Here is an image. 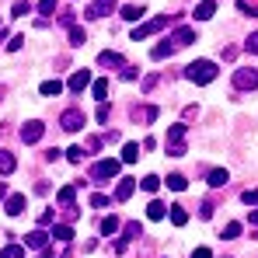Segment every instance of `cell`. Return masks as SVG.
<instances>
[{"instance_id":"1","label":"cell","mask_w":258,"mask_h":258,"mask_svg":"<svg viewBox=\"0 0 258 258\" xmlns=\"http://www.w3.org/2000/svg\"><path fill=\"white\" fill-rule=\"evenodd\" d=\"M185 77H188L192 84H213L216 81V63H210V59H196V63H188Z\"/></svg>"},{"instance_id":"2","label":"cell","mask_w":258,"mask_h":258,"mask_svg":"<svg viewBox=\"0 0 258 258\" xmlns=\"http://www.w3.org/2000/svg\"><path fill=\"white\" fill-rule=\"evenodd\" d=\"M185 133L188 129L181 126V122L168 129V157H185Z\"/></svg>"},{"instance_id":"3","label":"cell","mask_w":258,"mask_h":258,"mask_svg":"<svg viewBox=\"0 0 258 258\" xmlns=\"http://www.w3.org/2000/svg\"><path fill=\"white\" fill-rule=\"evenodd\" d=\"M234 87H237V91H258V70L255 67L234 70Z\"/></svg>"},{"instance_id":"4","label":"cell","mask_w":258,"mask_h":258,"mask_svg":"<svg viewBox=\"0 0 258 258\" xmlns=\"http://www.w3.org/2000/svg\"><path fill=\"white\" fill-rule=\"evenodd\" d=\"M59 126L67 129V133H81V129L87 126V115L81 108H67V112L59 115Z\"/></svg>"},{"instance_id":"5","label":"cell","mask_w":258,"mask_h":258,"mask_svg":"<svg viewBox=\"0 0 258 258\" xmlns=\"http://www.w3.org/2000/svg\"><path fill=\"white\" fill-rule=\"evenodd\" d=\"M161 28H168V18H150V21H143V25L133 28V39H136V42H140V39H150V35H157Z\"/></svg>"},{"instance_id":"6","label":"cell","mask_w":258,"mask_h":258,"mask_svg":"<svg viewBox=\"0 0 258 258\" xmlns=\"http://www.w3.org/2000/svg\"><path fill=\"white\" fill-rule=\"evenodd\" d=\"M119 174V161H98L94 168H91V178H98V181H108V178H115Z\"/></svg>"},{"instance_id":"7","label":"cell","mask_w":258,"mask_h":258,"mask_svg":"<svg viewBox=\"0 0 258 258\" xmlns=\"http://www.w3.org/2000/svg\"><path fill=\"white\" fill-rule=\"evenodd\" d=\"M115 11V0H91L84 11V18H108Z\"/></svg>"},{"instance_id":"8","label":"cell","mask_w":258,"mask_h":258,"mask_svg":"<svg viewBox=\"0 0 258 258\" xmlns=\"http://www.w3.org/2000/svg\"><path fill=\"white\" fill-rule=\"evenodd\" d=\"M42 133H45V126L39 122V119H32V122H25V126H21V143H39V140H42Z\"/></svg>"},{"instance_id":"9","label":"cell","mask_w":258,"mask_h":258,"mask_svg":"<svg viewBox=\"0 0 258 258\" xmlns=\"http://www.w3.org/2000/svg\"><path fill=\"white\" fill-rule=\"evenodd\" d=\"M168 42H171V49H185V45L196 42V32H192V28H174Z\"/></svg>"},{"instance_id":"10","label":"cell","mask_w":258,"mask_h":258,"mask_svg":"<svg viewBox=\"0 0 258 258\" xmlns=\"http://www.w3.org/2000/svg\"><path fill=\"white\" fill-rule=\"evenodd\" d=\"M157 112H161L157 105H143V108L136 105V108H133V119H136V122H154V119H157Z\"/></svg>"},{"instance_id":"11","label":"cell","mask_w":258,"mask_h":258,"mask_svg":"<svg viewBox=\"0 0 258 258\" xmlns=\"http://www.w3.org/2000/svg\"><path fill=\"white\" fill-rule=\"evenodd\" d=\"M52 241L70 244V241H74V227H70V223H52Z\"/></svg>"},{"instance_id":"12","label":"cell","mask_w":258,"mask_h":258,"mask_svg":"<svg viewBox=\"0 0 258 258\" xmlns=\"http://www.w3.org/2000/svg\"><path fill=\"white\" fill-rule=\"evenodd\" d=\"M87 84H91V70H77V74L70 77V91H74V94H81Z\"/></svg>"},{"instance_id":"13","label":"cell","mask_w":258,"mask_h":258,"mask_svg":"<svg viewBox=\"0 0 258 258\" xmlns=\"http://www.w3.org/2000/svg\"><path fill=\"white\" fill-rule=\"evenodd\" d=\"M45 241H49V237H45L42 230H32V234L25 237V248H32V251H42V248H49Z\"/></svg>"},{"instance_id":"14","label":"cell","mask_w":258,"mask_h":258,"mask_svg":"<svg viewBox=\"0 0 258 258\" xmlns=\"http://www.w3.org/2000/svg\"><path fill=\"white\" fill-rule=\"evenodd\" d=\"M136 185H140V181H133V178H122V181H119V188H115V199H119V203H126L129 196L136 192Z\"/></svg>"},{"instance_id":"15","label":"cell","mask_w":258,"mask_h":258,"mask_svg":"<svg viewBox=\"0 0 258 258\" xmlns=\"http://www.w3.org/2000/svg\"><path fill=\"white\" fill-rule=\"evenodd\" d=\"M4 210H7V216H21V210H25V196H7Z\"/></svg>"},{"instance_id":"16","label":"cell","mask_w":258,"mask_h":258,"mask_svg":"<svg viewBox=\"0 0 258 258\" xmlns=\"http://www.w3.org/2000/svg\"><path fill=\"white\" fill-rule=\"evenodd\" d=\"M14 168H18L14 154L11 150H0V174H14Z\"/></svg>"},{"instance_id":"17","label":"cell","mask_w":258,"mask_h":258,"mask_svg":"<svg viewBox=\"0 0 258 258\" xmlns=\"http://www.w3.org/2000/svg\"><path fill=\"white\" fill-rule=\"evenodd\" d=\"M98 63L101 67H122V56L112 52V49H105V52H98Z\"/></svg>"},{"instance_id":"18","label":"cell","mask_w":258,"mask_h":258,"mask_svg":"<svg viewBox=\"0 0 258 258\" xmlns=\"http://www.w3.org/2000/svg\"><path fill=\"white\" fill-rule=\"evenodd\" d=\"M213 14H216V4H213V0H203V4L196 7V18H199V21H210Z\"/></svg>"},{"instance_id":"19","label":"cell","mask_w":258,"mask_h":258,"mask_svg":"<svg viewBox=\"0 0 258 258\" xmlns=\"http://www.w3.org/2000/svg\"><path fill=\"white\" fill-rule=\"evenodd\" d=\"M227 178H230V174L223 171V168H216V171H210V174H206V181H210L213 188H223V185H227Z\"/></svg>"},{"instance_id":"20","label":"cell","mask_w":258,"mask_h":258,"mask_svg":"<svg viewBox=\"0 0 258 258\" xmlns=\"http://www.w3.org/2000/svg\"><path fill=\"white\" fill-rule=\"evenodd\" d=\"M122 161H126V164H136V161H140V143H126V147H122Z\"/></svg>"},{"instance_id":"21","label":"cell","mask_w":258,"mask_h":258,"mask_svg":"<svg viewBox=\"0 0 258 258\" xmlns=\"http://www.w3.org/2000/svg\"><path fill=\"white\" fill-rule=\"evenodd\" d=\"M74 196H77V185H63V188H59V196H56V199H59V203H63V206H74Z\"/></svg>"},{"instance_id":"22","label":"cell","mask_w":258,"mask_h":258,"mask_svg":"<svg viewBox=\"0 0 258 258\" xmlns=\"http://www.w3.org/2000/svg\"><path fill=\"white\" fill-rule=\"evenodd\" d=\"M168 213H171V223H174V227H185V223H188V213H185V206H171Z\"/></svg>"},{"instance_id":"23","label":"cell","mask_w":258,"mask_h":258,"mask_svg":"<svg viewBox=\"0 0 258 258\" xmlns=\"http://www.w3.org/2000/svg\"><path fill=\"white\" fill-rule=\"evenodd\" d=\"M122 18H126V21H140V18H143V7H140V4H126V7H122Z\"/></svg>"},{"instance_id":"24","label":"cell","mask_w":258,"mask_h":258,"mask_svg":"<svg viewBox=\"0 0 258 258\" xmlns=\"http://www.w3.org/2000/svg\"><path fill=\"white\" fill-rule=\"evenodd\" d=\"M174 49H171V42H168V39H164V42H157L154 45V49H150V56H154V59H164V56H171Z\"/></svg>"},{"instance_id":"25","label":"cell","mask_w":258,"mask_h":258,"mask_svg":"<svg viewBox=\"0 0 258 258\" xmlns=\"http://www.w3.org/2000/svg\"><path fill=\"white\" fill-rule=\"evenodd\" d=\"M164 185H168L171 192H185V188H188V181H185L181 174H168V181H164Z\"/></svg>"},{"instance_id":"26","label":"cell","mask_w":258,"mask_h":258,"mask_svg":"<svg viewBox=\"0 0 258 258\" xmlns=\"http://www.w3.org/2000/svg\"><path fill=\"white\" fill-rule=\"evenodd\" d=\"M0 258H25V244H18V241H14V244H7V248L0 251Z\"/></svg>"},{"instance_id":"27","label":"cell","mask_w":258,"mask_h":258,"mask_svg":"<svg viewBox=\"0 0 258 258\" xmlns=\"http://www.w3.org/2000/svg\"><path fill=\"white\" fill-rule=\"evenodd\" d=\"M91 94H94L98 101H105V98H108V81H94V84H91Z\"/></svg>"},{"instance_id":"28","label":"cell","mask_w":258,"mask_h":258,"mask_svg":"<svg viewBox=\"0 0 258 258\" xmlns=\"http://www.w3.org/2000/svg\"><path fill=\"white\" fill-rule=\"evenodd\" d=\"M164 213H168V210H164V203H157V199L147 206V216H150V220H164Z\"/></svg>"},{"instance_id":"29","label":"cell","mask_w":258,"mask_h":258,"mask_svg":"<svg viewBox=\"0 0 258 258\" xmlns=\"http://www.w3.org/2000/svg\"><path fill=\"white\" fill-rule=\"evenodd\" d=\"M140 234H143V227H140V220H133V223H126V230H122V237H126V241H136Z\"/></svg>"},{"instance_id":"30","label":"cell","mask_w":258,"mask_h":258,"mask_svg":"<svg viewBox=\"0 0 258 258\" xmlns=\"http://www.w3.org/2000/svg\"><path fill=\"white\" fill-rule=\"evenodd\" d=\"M140 188H143V192H157V188H161V178H157V174H147V178L140 181Z\"/></svg>"},{"instance_id":"31","label":"cell","mask_w":258,"mask_h":258,"mask_svg":"<svg viewBox=\"0 0 258 258\" xmlns=\"http://www.w3.org/2000/svg\"><path fill=\"white\" fill-rule=\"evenodd\" d=\"M39 91H42L45 98H52V94H59V91H63V84H59V81H42V87H39Z\"/></svg>"},{"instance_id":"32","label":"cell","mask_w":258,"mask_h":258,"mask_svg":"<svg viewBox=\"0 0 258 258\" xmlns=\"http://www.w3.org/2000/svg\"><path fill=\"white\" fill-rule=\"evenodd\" d=\"M119 230V216H105L101 220V234H115Z\"/></svg>"},{"instance_id":"33","label":"cell","mask_w":258,"mask_h":258,"mask_svg":"<svg viewBox=\"0 0 258 258\" xmlns=\"http://www.w3.org/2000/svg\"><path fill=\"white\" fill-rule=\"evenodd\" d=\"M101 143H105L101 136H87V143H84V154H98V150H101Z\"/></svg>"},{"instance_id":"34","label":"cell","mask_w":258,"mask_h":258,"mask_svg":"<svg viewBox=\"0 0 258 258\" xmlns=\"http://www.w3.org/2000/svg\"><path fill=\"white\" fill-rule=\"evenodd\" d=\"M39 14L42 18H52L56 14V0H39Z\"/></svg>"},{"instance_id":"35","label":"cell","mask_w":258,"mask_h":258,"mask_svg":"<svg viewBox=\"0 0 258 258\" xmlns=\"http://www.w3.org/2000/svg\"><path fill=\"white\" fill-rule=\"evenodd\" d=\"M67 161H70V164H81V161H84V147H70V150H67Z\"/></svg>"},{"instance_id":"36","label":"cell","mask_w":258,"mask_h":258,"mask_svg":"<svg viewBox=\"0 0 258 258\" xmlns=\"http://www.w3.org/2000/svg\"><path fill=\"white\" fill-rule=\"evenodd\" d=\"M108 203H112V199H108L105 192H94V196H91V206H94V210H105Z\"/></svg>"},{"instance_id":"37","label":"cell","mask_w":258,"mask_h":258,"mask_svg":"<svg viewBox=\"0 0 258 258\" xmlns=\"http://www.w3.org/2000/svg\"><path fill=\"white\" fill-rule=\"evenodd\" d=\"M237 7H241L244 14H255L258 18V0H237Z\"/></svg>"},{"instance_id":"38","label":"cell","mask_w":258,"mask_h":258,"mask_svg":"<svg viewBox=\"0 0 258 258\" xmlns=\"http://www.w3.org/2000/svg\"><path fill=\"white\" fill-rule=\"evenodd\" d=\"M28 11H32V0H18L14 4V18H25Z\"/></svg>"},{"instance_id":"39","label":"cell","mask_w":258,"mask_h":258,"mask_svg":"<svg viewBox=\"0 0 258 258\" xmlns=\"http://www.w3.org/2000/svg\"><path fill=\"white\" fill-rule=\"evenodd\" d=\"M223 237H227V241L241 237V223H227V227H223Z\"/></svg>"},{"instance_id":"40","label":"cell","mask_w":258,"mask_h":258,"mask_svg":"<svg viewBox=\"0 0 258 258\" xmlns=\"http://www.w3.org/2000/svg\"><path fill=\"white\" fill-rule=\"evenodd\" d=\"M84 39H87L84 28H77V25H74V28H70V42H74V45H84Z\"/></svg>"},{"instance_id":"41","label":"cell","mask_w":258,"mask_h":258,"mask_svg":"<svg viewBox=\"0 0 258 258\" xmlns=\"http://www.w3.org/2000/svg\"><path fill=\"white\" fill-rule=\"evenodd\" d=\"M108 119H112V108H108V101H101V108H98V122L105 126Z\"/></svg>"},{"instance_id":"42","label":"cell","mask_w":258,"mask_h":258,"mask_svg":"<svg viewBox=\"0 0 258 258\" xmlns=\"http://www.w3.org/2000/svg\"><path fill=\"white\" fill-rule=\"evenodd\" d=\"M119 77H122V81H136V77H140V67H122Z\"/></svg>"},{"instance_id":"43","label":"cell","mask_w":258,"mask_h":258,"mask_svg":"<svg viewBox=\"0 0 258 258\" xmlns=\"http://www.w3.org/2000/svg\"><path fill=\"white\" fill-rule=\"evenodd\" d=\"M244 49H248V52H255V56H258V32H251V35H248V42H244Z\"/></svg>"},{"instance_id":"44","label":"cell","mask_w":258,"mask_h":258,"mask_svg":"<svg viewBox=\"0 0 258 258\" xmlns=\"http://www.w3.org/2000/svg\"><path fill=\"white\" fill-rule=\"evenodd\" d=\"M241 199H244V203H248V206H258V188H248V192H244V196H241Z\"/></svg>"},{"instance_id":"45","label":"cell","mask_w":258,"mask_h":258,"mask_svg":"<svg viewBox=\"0 0 258 258\" xmlns=\"http://www.w3.org/2000/svg\"><path fill=\"white\" fill-rule=\"evenodd\" d=\"M157 81H161L157 74H150V77H143V91H154V87H157Z\"/></svg>"},{"instance_id":"46","label":"cell","mask_w":258,"mask_h":258,"mask_svg":"<svg viewBox=\"0 0 258 258\" xmlns=\"http://www.w3.org/2000/svg\"><path fill=\"white\" fill-rule=\"evenodd\" d=\"M199 216H203V220H210V216H213V199H206V203H203V210H199Z\"/></svg>"},{"instance_id":"47","label":"cell","mask_w":258,"mask_h":258,"mask_svg":"<svg viewBox=\"0 0 258 258\" xmlns=\"http://www.w3.org/2000/svg\"><path fill=\"white\" fill-rule=\"evenodd\" d=\"M21 45H25V39H21V35H14V39H11V42H7V52H18V49H21Z\"/></svg>"},{"instance_id":"48","label":"cell","mask_w":258,"mask_h":258,"mask_svg":"<svg viewBox=\"0 0 258 258\" xmlns=\"http://www.w3.org/2000/svg\"><path fill=\"white\" fill-rule=\"evenodd\" d=\"M39 223H42V227H52V210H42V213H39Z\"/></svg>"},{"instance_id":"49","label":"cell","mask_w":258,"mask_h":258,"mask_svg":"<svg viewBox=\"0 0 258 258\" xmlns=\"http://www.w3.org/2000/svg\"><path fill=\"white\" fill-rule=\"evenodd\" d=\"M101 140H108V143H119V140H122V136H119V129H108V133H105V136H101Z\"/></svg>"},{"instance_id":"50","label":"cell","mask_w":258,"mask_h":258,"mask_svg":"<svg viewBox=\"0 0 258 258\" xmlns=\"http://www.w3.org/2000/svg\"><path fill=\"white\" fill-rule=\"evenodd\" d=\"M59 25H67V28H74V14H70V11H63V18H59Z\"/></svg>"},{"instance_id":"51","label":"cell","mask_w":258,"mask_h":258,"mask_svg":"<svg viewBox=\"0 0 258 258\" xmlns=\"http://www.w3.org/2000/svg\"><path fill=\"white\" fill-rule=\"evenodd\" d=\"M42 157H45V161H49V164H52V161H56V157H63V154H59V150H56V147H52V150H45Z\"/></svg>"},{"instance_id":"52","label":"cell","mask_w":258,"mask_h":258,"mask_svg":"<svg viewBox=\"0 0 258 258\" xmlns=\"http://www.w3.org/2000/svg\"><path fill=\"white\" fill-rule=\"evenodd\" d=\"M192 258H213V255H210V248H196V251H192Z\"/></svg>"},{"instance_id":"53","label":"cell","mask_w":258,"mask_h":258,"mask_svg":"<svg viewBox=\"0 0 258 258\" xmlns=\"http://www.w3.org/2000/svg\"><path fill=\"white\" fill-rule=\"evenodd\" d=\"M248 220H251V223H258V210H255V213H248Z\"/></svg>"},{"instance_id":"54","label":"cell","mask_w":258,"mask_h":258,"mask_svg":"<svg viewBox=\"0 0 258 258\" xmlns=\"http://www.w3.org/2000/svg\"><path fill=\"white\" fill-rule=\"evenodd\" d=\"M0 199H7V185H0Z\"/></svg>"},{"instance_id":"55","label":"cell","mask_w":258,"mask_h":258,"mask_svg":"<svg viewBox=\"0 0 258 258\" xmlns=\"http://www.w3.org/2000/svg\"><path fill=\"white\" fill-rule=\"evenodd\" d=\"M4 94H7V87H4V84H0V101H4Z\"/></svg>"}]
</instances>
